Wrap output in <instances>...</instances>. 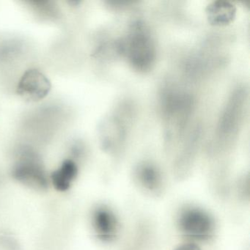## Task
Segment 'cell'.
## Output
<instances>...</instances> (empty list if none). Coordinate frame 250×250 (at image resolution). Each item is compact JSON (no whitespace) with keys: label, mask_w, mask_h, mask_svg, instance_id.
I'll return each mask as SVG.
<instances>
[{"label":"cell","mask_w":250,"mask_h":250,"mask_svg":"<svg viewBox=\"0 0 250 250\" xmlns=\"http://www.w3.org/2000/svg\"><path fill=\"white\" fill-rule=\"evenodd\" d=\"M178 226L187 236L197 240L208 239L214 229L213 219L199 208L183 210L178 218Z\"/></svg>","instance_id":"cell-3"},{"label":"cell","mask_w":250,"mask_h":250,"mask_svg":"<svg viewBox=\"0 0 250 250\" xmlns=\"http://www.w3.org/2000/svg\"><path fill=\"white\" fill-rule=\"evenodd\" d=\"M244 100L245 93L243 90L232 95L221 118L219 130L222 135L229 136L236 131L242 117Z\"/></svg>","instance_id":"cell-5"},{"label":"cell","mask_w":250,"mask_h":250,"mask_svg":"<svg viewBox=\"0 0 250 250\" xmlns=\"http://www.w3.org/2000/svg\"><path fill=\"white\" fill-rule=\"evenodd\" d=\"M96 236L104 242H112L118 236L119 222L113 212L106 208H96L92 216Z\"/></svg>","instance_id":"cell-4"},{"label":"cell","mask_w":250,"mask_h":250,"mask_svg":"<svg viewBox=\"0 0 250 250\" xmlns=\"http://www.w3.org/2000/svg\"><path fill=\"white\" fill-rule=\"evenodd\" d=\"M134 69L146 72L156 61V46L148 30L141 23H135L118 46Z\"/></svg>","instance_id":"cell-1"},{"label":"cell","mask_w":250,"mask_h":250,"mask_svg":"<svg viewBox=\"0 0 250 250\" xmlns=\"http://www.w3.org/2000/svg\"><path fill=\"white\" fill-rule=\"evenodd\" d=\"M135 178L140 187L150 194H156L162 190L163 179L161 172L150 164L139 165L135 170Z\"/></svg>","instance_id":"cell-7"},{"label":"cell","mask_w":250,"mask_h":250,"mask_svg":"<svg viewBox=\"0 0 250 250\" xmlns=\"http://www.w3.org/2000/svg\"><path fill=\"white\" fill-rule=\"evenodd\" d=\"M0 250H20V247L12 237L0 235Z\"/></svg>","instance_id":"cell-10"},{"label":"cell","mask_w":250,"mask_h":250,"mask_svg":"<svg viewBox=\"0 0 250 250\" xmlns=\"http://www.w3.org/2000/svg\"><path fill=\"white\" fill-rule=\"evenodd\" d=\"M175 250H201L198 246L191 243L184 244L182 245L178 246L175 249Z\"/></svg>","instance_id":"cell-11"},{"label":"cell","mask_w":250,"mask_h":250,"mask_svg":"<svg viewBox=\"0 0 250 250\" xmlns=\"http://www.w3.org/2000/svg\"><path fill=\"white\" fill-rule=\"evenodd\" d=\"M12 174L19 182L30 188L43 190L47 187L48 178L43 164L39 155L31 149L19 152Z\"/></svg>","instance_id":"cell-2"},{"label":"cell","mask_w":250,"mask_h":250,"mask_svg":"<svg viewBox=\"0 0 250 250\" xmlns=\"http://www.w3.org/2000/svg\"><path fill=\"white\" fill-rule=\"evenodd\" d=\"M78 173V168L72 160H66L52 175V181L55 188L59 191L68 190Z\"/></svg>","instance_id":"cell-8"},{"label":"cell","mask_w":250,"mask_h":250,"mask_svg":"<svg viewBox=\"0 0 250 250\" xmlns=\"http://www.w3.org/2000/svg\"><path fill=\"white\" fill-rule=\"evenodd\" d=\"M20 93L30 99H40L49 91V84L44 76L36 71L27 73L21 81Z\"/></svg>","instance_id":"cell-6"},{"label":"cell","mask_w":250,"mask_h":250,"mask_svg":"<svg viewBox=\"0 0 250 250\" xmlns=\"http://www.w3.org/2000/svg\"><path fill=\"white\" fill-rule=\"evenodd\" d=\"M207 13L210 23L223 25L232 21L235 17V9L229 2H215L208 7Z\"/></svg>","instance_id":"cell-9"}]
</instances>
